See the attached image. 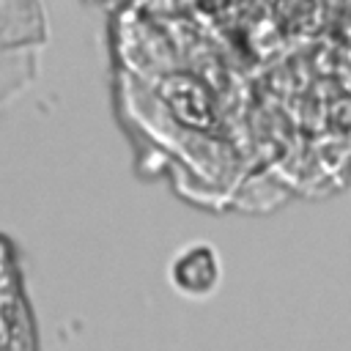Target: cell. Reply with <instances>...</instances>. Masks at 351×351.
I'll use <instances>...</instances> for the list:
<instances>
[{"label": "cell", "mask_w": 351, "mask_h": 351, "mask_svg": "<svg viewBox=\"0 0 351 351\" xmlns=\"http://www.w3.org/2000/svg\"><path fill=\"white\" fill-rule=\"evenodd\" d=\"M222 263L208 241H189L178 247L167 263V282L186 299H206L219 288Z\"/></svg>", "instance_id": "cell-1"}]
</instances>
